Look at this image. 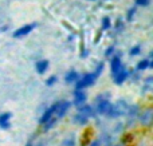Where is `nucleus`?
<instances>
[{"mask_svg":"<svg viewBox=\"0 0 153 146\" xmlns=\"http://www.w3.org/2000/svg\"><path fill=\"white\" fill-rule=\"evenodd\" d=\"M98 75L95 74H86L83 78H81V79H78V82H76V88L78 90H82V88L85 87H89V86H91L93 83L95 82V79H97Z\"/></svg>","mask_w":153,"mask_h":146,"instance_id":"nucleus-1","label":"nucleus"},{"mask_svg":"<svg viewBox=\"0 0 153 146\" xmlns=\"http://www.w3.org/2000/svg\"><path fill=\"white\" fill-rule=\"evenodd\" d=\"M69 107H70L69 102L61 101V102H58V103L54 105V113L56 114V117L58 118H61V117H63V115L66 114V111L69 110Z\"/></svg>","mask_w":153,"mask_h":146,"instance_id":"nucleus-2","label":"nucleus"},{"mask_svg":"<svg viewBox=\"0 0 153 146\" xmlns=\"http://www.w3.org/2000/svg\"><path fill=\"white\" fill-rule=\"evenodd\" d=\"M125 111H126V103H125L124 101H121V102H118L116 106H111L108 114L110 115V117H117V115H120V114H124Z\"/></svg>","mask_w":153,"mask_h":146,"instance_id":"nucleus-3","label":"nucleus"},{"mask_svg":"<svg viewBox=\"0 0 153 146\" xmlns=\"http://www.w3.org/2000/svg\"><path fill=\"white\" fill-rule=\"evenodd\" d=\"M36 24H26V26L20 27L18 28L15 32H13V38H23V36H27L30 32H32V29L35 28Z\"/></svg>","mask_w":153,"mask_h":146,"instance_id":"nucleus-4","label":"nucleus"},{"mask_svg":"<svg viewBox=\"0 0 153 146\" xmlns=\"http://www.w3.org/2000/svg\"><path fill=\"white\" fill-rule=\"evenodd\" d=\"M110 107H111V103L105 99V101H101L100 103H98L97 109H98V113H100V114H108Z\"/></svg>","mask_w":153,"mask_h":146,"instance_id":"nucleus-5","label":"nucleus"},{"mask_svg":"<svg viewBox=\"0 0 153 146\" xmlns=\"http://www.w3.org/2000/svg\"><path fill=\"white\" fill-rule=\"evenodd\" d=\"M128 74H129V72H128L125 69H122V67H121V69H120V71L116 74V83H117V85H121V83L128 78Z\"/></svg>","mask_w":153,"mask_h":146,"instance_id":"nucleus-6","label":"nucleus"},{"mask_svg":"<svg viewBox=\"0 0 153 146\" xmlns=\"http://www.w3.org/2000/svg\"><path fill=\"white\" fill-rule=\"evenodd\" d=\"M10 119H11V113H4L0 115V126L3 129L10 128Z\"/></svg>","mask_w":153,"mask_h":146,"instance_id":"nucleus-7","label":"nucleus"},{"mask_svg":"<svg viewBox=\"0 0 153 146\" xmlns=\"http://www.w3.org/2000/svg\"><path fill=\"white\" fill-rule=\"evenodd\" d=\"M121 59L118 58V56H114L113 59H111V72H113L114 75L117 74V72L120 71V69H121Z\"/></svg>","mask_w":153,"mask_h":146,"instance_id":"nucleus-8","label":"nucleus"},{"mask_svg":"<svg viewBox=\"0 0 153 146\" xmlns=\"http://www.w3.org/2000/svg\"><path fill=\"white\" fill-rule=\"evenodd\" d=\"M74 97H75V103L76 105H82L85 101H86V94H85L82 90H78V88H76Z\"/></svg>","mask_w":153,"mask_h":146,"instance_id":"nucleus-9","label":"nucleus"},{"mask_svg":"<svg viewBox=\"0 0 153 146\" xmlns=\"http://www.w3.org/2000/svg\"><path fill=\"white\" fill-rule=\"evenodd\" d=\"M47 69H48V60H39L36 63V71L39 72V74L46 72Z\"/></svg>","mask_w":153,"mask_h":146,"instance_id":"nucleus-10","label":"nucleus"},{"mask_svg":"<svg viewBox=\"0 0 153 146\" xmlns=\"http://www.w3.org/2000/svg\"><path fill=\"white\" fill-rule=\"evenodd\" d=\"M53 114H54V106H53V107H50L48 110H46V113L43 114V117L40 118V123H43V125H45V123L47 122V121L50 119L51 117H53Z\"/></svg>","mask_w":153,"mask_h":146,"instance_id":"nucleus-11","label":"nucleus"},{"mask_svg":"<svg viewBox=\"0 0 153 146\" xmlns=\"http://www.w3.org/2000/svg\"><path fill=\"white\" fill-rule=\"evenodd\" d=\"M79 113H81L82 115H85V117H91V115H93V110H91V107H90V106H83V107H81Z\"/></svg>","mask_w":153,"mask_h":146,"instance_id":"nucleus-12","label":"nucleus"},{"mask_svg":"<svg viewBox=\"0 0 153 146\" xmlns=\"http://www.w3.org/2000/svg\"><path fill=\"white\" fill-rule=\"evenodd\" d=\"M78 72H76V71H70L69 72V74H67L66 75V82H74V80H76V79H78Z\"/></svg>","mask_w":153,"mask_h":146,"instance_id":"nucleus-13","label":"nucleus"},{"mask_svg":"<svg viewBox=\"0 0 153 146\" xmlns=\"http://www.w3.org/2000/svg\"><path fill=\"white\" fill-rule=\"evenodd\" d=\"M148 67H151V62H149L148 59H144V60H141L140 63L137 64V70H145V69H148Z\"/></svg>","mask_w":153,"mask_h":146,"instance_id":"nucleus-14","label":"nucleus"},{"mask_svg":"<svg viewBox=\"0 0 153 146\" xmlns=\"http://www.w3.org/2000/svg\"><path fill=\"white\" fill-rule=\"evenodd\" d=\"M98 146H110V137L103 136L102 138L98 141Z\"/></svg>","mask_w":153,"mask_h":146,"instance_id":"nucleus-15","label":"nucleus"},{"mask_svg":"<svg viewBox=\"0 0 153 146\" xmlns=\"http://www.w3.org/2000/svg\"><path fill=\"white\" fill-rule=\"evenodd\" d=\"M111 27V21H110V18H108V16H105V18L102 19V28L103 29H109Z\"/></svg>","mask_w":153,"mask_h":146,"instance_id":"nucleus-16","label":"nucleus"},{"mask_svg":"<svg viewBox=\"0 0 153 146\" xmlns=\"http://www.w3.org/2000/svg\"><path fill=\"white\" fill-rule=\"evenodd\" d=\"M151 115H152L151 111H146L145 114H143V117H141V121H143L144 123H149V122L152 121V117H151Z\"/></svg>","mask_w":153,"mask_h":146,"instance_id":"nucleus-17","label":"nucleus"},{"mask_svg":"<svg viewBox=\"0 0 153 146\" xmlns=\"http://www.w3.org/2000/svg\"><path fill=\"white\" fill-rule=\"evenodd\" d=\"M151 4V0H136V5L138 7H148Z\"/></svg>","mask_w":153,"mask_h":146,"instance_id":"nucleus-18","label":"nucleus"},{"mask_svg":"<svg viewBox=\"0 0 153 146\" xmlns=\"http://www.w3.org/2000/svg\"><path fill=\"white\" fill-rule=\"evenodd\" d=\"M75 119H76V121H79V123H86L87 117H85V115H82L81 113H79V114L75 117Z\"/></svg>","mask_w":153,"mask_h":146,"instance_id":"nucleus-19","label":"nucleus"},{"mask_svg":"<svg viewBox=\"0 0 153 146\" xmlns=\"http://www.w3.org/2000/svg\"><path fill=\"white\" fill-rule=\"evenodd\" d=\"M134 13H136V8H130L129 11H128V20H132L133 19V16H134Z\"/></svg>","mask_w":153,"mask_h":146,"instance_id":"nucleus-20","label":"nucleus"},{"mask_svg":"<svg viewBox=\"0 0 153 146\" xmlns=\"http://www.w3.org/2000/svg\"><path fill=\"white\" fill-rule=\"evenodd\" d=\"M140 51H141L140 46H136V47H133L130 50V55H137V54H140Z\"/></svg>","mask_w":153,"mask_h":146,"instance_id":"nucleus-21","label":"nucleus"},{"mask_svg":"<svg viewBox=\"0 0 153 146\" xmlns=\"http://www.w3.org/2000/svg\"><path fill=\"white\" fill-rule=\"evenodd\" d=\"M55 82H56V77H50L47 79V82H46V85H47V86H53Z\"/></svg>","mask_w":153,"mask_h":146,"instance_id":"nucleus-22","label":"nucleus"},{"mask_svg":"<svg viewBox=\"0 0 153 146\" xmlns=\"http://www.w3.org/2000/svg\"><path fill=\"white\" fill-rule=\"evenodd\" d=\"M102 69H103V63H100V64H98V67H97V71H95V74L100 75L101 72H102Z\"/></svg>","mask_w":153,"mask_h":146,"instance_id":"nucleus-23","label":"nucleus"},{"mask_svg":"<svg viewBox=\"0 0 153 146\" xmlns=\"http://www.w3.org/2000/svg\"><path fill=\"white\" fill-rule=\"evenodd\" d=\"M113 52H114V47H109L108 50H106L105 55H106V56H110V55H111V54H113Z\"/></svg>","mask_w":153,"mask_h":146,"instance_id":"nucleus-24","label":"nucleus"},{"mask_svg":"<svg viewBox=\"0 0 153 146\" xmlns=\"http://www.w3.org/2000/svg\"><path fill=\"white\" fill-rule=\"evenodd\" d=\"M90 146H98V141H94V142H93V144L90 145Z\"/></svg>","mask_w":153,"mask_h":146,"instance_id":"nucleus-25","label":"nucleus"},{"mask_svg":"<svg viewBox=\"0 0 153 146\" xmlns=\"http://www.w3.org/2000/svg\"><path fill=\"white\" fill-rule=\"evenodd\" d=\"M89 1H95V0H89Z\"/></svg>","mask_w":153,"mask_h":146,"instance_id":"nucleus-26","label":"nucleus"},{"mask_svg":"<svg viewBox=\"0 0 153 146\" xmlns=\"http://www.w3.org/2000/svg\"><path fill=\"white\" fill-rule=\"evenodd\" d=\"M27 146H31V144H28V145H27Z\"/></svg>","mask_w":153,"mask_h":146,"instance_id":"nucleus-27","label":"nucleus"},{"mask_svg":"<svg viewBox=\"0 0 153 146\" xmlns=\"http://www.w3.org/2000/svg\"><path fill=\"white\" fill-rule=\"evenodd\" d=\"M117 146H122V145H117Z\"/></svg>","mask_w":153,"mask_h":146,"instance_id":"nucleus-28","label":"nucleus"}]
</instances>
